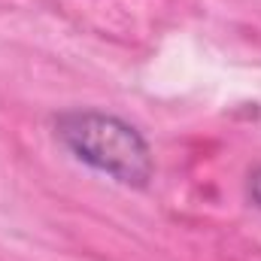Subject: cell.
Instances as JSON below:
<instances>
[{
	"label": "cell",
	"mask_w": 261,
	"mask_h": 261,
	"mask_svg": "<svg viewBox=\"0 0 261 261\" xmlns=\"http://www.w3.org/2000/svg\"><path fill=\"white\" fill-rule=\"evenodd\" d=\"M55 134L82 164L113 176L122 186H146L152 179V149L143 134L119 116L100 110H73L58 116Z\"/></svg>",
	"instance_id": "cell-1"
},
{
	"label": "cell",
	"mask_w": 261,
	"mask_h": 261,
	"mask_svg": "<svg viewBox=\"0 0 261 261\" xmlns=\"http://www.w3.org/2000/svg\"><path fill=\"white\" fill-rule=\"evenodd\" d=\"M249 197H252V203L261 210V167H255L252 176H249Z\"/></svg>",
	"instance_id": "cell-2"
}]
</instances>
